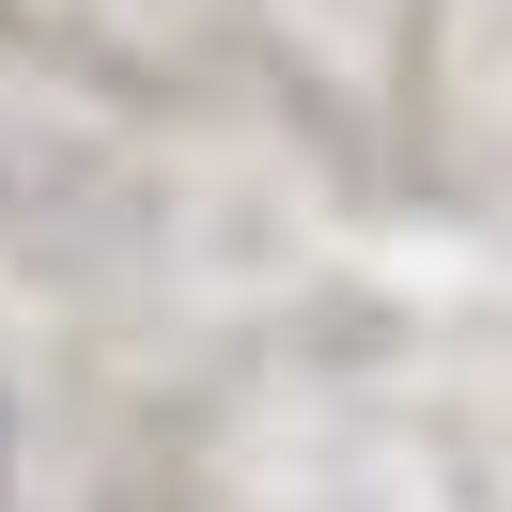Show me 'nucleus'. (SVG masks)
<instances>
[{
	"mask_svg": "<svg viewBox=\"0 0 512 512\" xmlns=\"http://www.w3.org/2000/svg\"><path fill=\"white\" fill-rule=\"evenodd\" d=\"M0 497H16V404H0Z\"/></svg>",
	"mask_w": 512,
	"mask_h": 512,
	"instance_id": "obj_1",
	"label": "nucleus"
}]
</instances>
